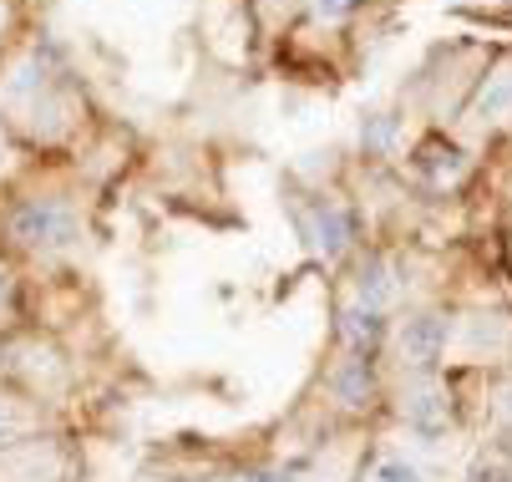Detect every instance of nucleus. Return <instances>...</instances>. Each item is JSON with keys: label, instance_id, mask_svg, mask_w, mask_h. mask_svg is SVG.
<instances>
[{"label": "nucleus", "instance_id": "nucleus-1", "mask_svg": "<svg viewBox=\"0 0 512 482\" xmlns=\"http://www.w3.org/2000/svg\"><path fill=\"white\" fill-rule=\"evenodd\" d=\"M11 234H16L21 244H46V249H56V244L77 239V219H71V209H66V203H56V198H26L21 209L11 214Z\"/></svg>", "mask_w": 512, "mask_h": 482}, {"label": "nucleus", "instance_id": "nucleus-2", "mask_svg": "<svg viewBox=\"0 0 512 482\" xmlns=\"http://www.w3.org/2000/svg\"><path fill=\"white\" fill-rule=\"evenodd\" d=\"M300 224H305V239H310V249H315L320 259H340V254L350 249V239H355L350 214L340 209V203H325V198L315 203Z\"/></svg>", "mask_w": 512, "mask_h": 482}, {"label": "nucleus", "instance_id": "nucleus-3", "mask_svg": "<svg viewBox=\"0 0 512 482\" xmlns=\"http://www.w3.org/2000/svg\"><path fill=\"white\" fill-rule=\"evenodd\" d=\"M442 351H447V320H442V315H416V320H406V330H401V361H406V366L431 371L436 361H442Z\"/></svg>", "mask_w": 512, "mask_h": 482}, {"label": "nucleus", "instance_id": "nucleus-4", "mask_svg": "<svg viewBox=\"0 0 512 482\" xmlns=\"http://www.w3.org/2000/svg\"><path fill=\"white\" fill-rule=\"evenodd\" d=\"M406 422H411L416 432H426V437L447 432V422H452V396H447L442 386L411 391V396H406Z\"/></svg>", "mask_w": 512, "mask_h": 482}, {"label": "nucleus", "instance_id": "nucleus-5", "mask_svg": "<svg viewBox=\"0 0 512 482\" xmlns=\"http://www.w3.org/2000/svg\"><path fill=\"white\" fill-rule=\"evenodd\" d=\"M340 335L355 356H371L386 335V320H381L376 305H350V310H340Z\"/></svg>", "mask_w": 512, "mask_h": 482}, {"label": "nucleus", "instance_id": "nucleus-6", "mask_svg": "<svg viewBox=\"0 0 512 482\" xmlns=\"http://www.w3.org/2000/svg\"><path fill=\"white\" fill-rule=\"evenodd\" d=\"M462 168H467V158L452 143H442V137H426L416 148V173H426L431 183H452V178H462Z\"/></svg>", "mask_w": 512, "mask_h": 482}, {"label": "nucleus", "instance_id": "nucleus-7", "mask_svg": "<svg viewBox=\"0 0 512 482\" xmlns=\"http://www.w3.org/2000/svg\"><path fill=\"white\" fill-rule=\"evenodd\" d=\"M472 117H477V122H502V117H512V66H502L497 77L482 82V92L472 97Z\"/></svg>", "mask_w": 512, "mask_h": 482}, {"label": "nucleus", "instance_id": "nucleus-8", "mask_svg": "<svg viewBox=\"0 0 512 482\" xmlns=\"http://www.w3.org/2000/svg\"><path fill=\"white\" fill-rule=\"evenodd\" d=\"M371 391H376V381H371V361H365V356H355V361L340 366L335 396H340L345 406H365V401H371Z\"/></svg>", "mask_w": 512, "mask_h": 482}, {"label": "nucleus", "instance_id": "nucleus-9", "mask_svg": "<svg viewBox=\"0 0 512 482\" xmlns=\"http://www.w3.org/2000/svg\"><path fill=\"white\" fill-rule=\"evenodd\" d=\"M360 305H386L391 300V269H386V259H365V269H360Z\"/></svg>", "mask_w": 512, "mask_h": 482}, {"label": "nucleus", "instance_id": "nucleus-10", "mask_svg": "<svg viewBox=\"0 0 512 482\" xmlns=\"http://www.w3.org/2000/svg\"><path fill=\"white\" fill-rule=\"evenodd\" d=\"M391 137H396V117H365V127H360V143L371 148V153H386L391 148Z\"/></svg>", "mask_w": 512, "mask_h": 482}, {"label": "nucleus", "instance_id": "nucleus-11", "mask_svg": "<svg viewBox=\"0 0 512 482\" xmlns=\"http://www.w3.org/2000/svg\"><path fill=\"white\" fill-rule=\"evenodd\" d=\"M376 477H381V482H421V472H416L411 462H401V457H386Z\"/></svg>", "mask_w": 512, "mask_h": 482}, {"label": "nucleus", "instance_id": "nucleus-12", "mask_svg": "<svg viewBox=\"0 0 512 482\" xmlns=\"http://www.w3.org/2000/svg\"><path fill=\"white\" fill-rule=\"evenodd\" d=\"M355 6H360V0H315V16L320 21H345Z\"/></svg>", "mask_w": 512, "mask_h": 482}, {"label": "nucleus", "instance_id": "nucleus-13", "mask_svg": "<svg viewBox=\"0 0 512 482\" xmlns=\"http://www.w3.org/2000/svg\"><path fill=\"white\" fill-rule=\"evenodd\" d=\"M472 482H507V467L502 462H477L472 467Z\"/></svg>", "mask_w": 512, "mask_h": 482}, {"label": "nucleus", "instance_id": "nucleus-14", "mask_svg": "<svg viewBox=\"0 0 512 482\" xmlns=\"http://www.w3.org/2000/svg\"><path fill=\"white\" fill-rule=\"evenodd\" d=\"M502 254H507V274H512V229H507V239H502Z\"/></svg>", "mask_w": 512, "mask_h": 482}, {"label": "nucleus", "instance_id": "nucleus-15", "mask_svg": "<svg viewBox=\"0 0 512 482\" xmlns=\"http://www.w3.org/2000/svg\"><path fill=\"white\" fill-rule=\"evenodd\" d=\"M0 300H6V269H0Z\"/></svg>", "mask_w": 512, "mask_h": 482}, {"label": "nucleus", "instance_id": "nucleus-16", "mask_svg": "<svg viewBox=\"0 0 512 482\" xmlns=\"http://www.w3.org/2000/svg\"><path fill=\"white\" fill-rule=\"evenodd\" d=\"M507 411H512V391H507Z\"/></svg>", "mask_w": 512, "mask_h": 482}]
</instances>
